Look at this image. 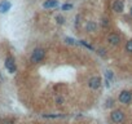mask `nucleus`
Instances as JSON below:
<instances>
[{
	"label": "nucleus",
	"instance_id": "nucleus-19",
	"mask_svg": "<svg viewBox=\"0 0 132 124\" xmlns=\"http://www.w3.org/2000/svg\"><path fill=\"white\" fill-rule=\"evenodd\" d=\"M97 52H98V54H100V56H102V57H105V56H106V50H105L104 48H102V49H98Z\"/></svg>",
	"mask_w": 132,
	"mask_h": 124
},
{
	"label": "nucleus",
	"instance_id": "nucleus-9",
	"mask_svg": "<svg viewBox=\"0 0 132 124\" xmlns=\"http://www.w3.org/2000/svg\"><path fill=\"white\" fill-rule=\"evenodd\" d=\"M11 9V3L7 2V0H3L2 3H0V12L2 13H5Z\"/></svg>",
	"mask_w": 132,
	"mask_h": 124
},
{
	"label": "nucleus",
	"instance_id": "nucleus-21",
	"mask_svg": "<svg viewBox=\"0 0 132 124\" xmlns=\"http://www.w3.org/2000/svg\"><path fill=\"white\" fill-rule=\"evenodd\" d=\"M131 16H132V7H131Z\"/></svg>",
	"mask_w": 132,
	"mask_h": 124
},
{
	"label": "nucleus",
	"instance_id": "nucleus-13",
	"mask_svg": "<svg viewBox=\"0 0 132 124\" xmlns=\"http://www.w3.org/2000/svg\"><path fill=\"white\" fill-rule=\"evenodd\" d=\"M56 21H57V23L63 25V23H65V17H62V16H57V17H56Z\"/></svg>",
	"mask_w": 132,
	"mask_h": 124
},
{
	"label": "nucleus",
	"instance_id": "nucleus-15",
	"mask_svg": "<svg viewBox=\"0 0 132 124\" xmlns=\"http://www.w3.org/2000/svg\"><path fill=\"white\" fill-rule=\"evenodd\" d=\"M113 105H114V100H113V98L106 100V107H111Z\"/></svg>",
	"mask_w": 132,
	"mask_h": 124
},
{
	"label": "nucleus",
	"instance_id": "nucleus-16",
	"mask_svg": "<svg viewBox=\"0 0 132 124\" xmlns=\"http://www.w3.org/2000/svg\"><path fill=\"white\" fill-rule=\"evenodd\" d=\"M71 8H73V4H65V5H62V11H69Z\"/></svg>",
	"mask_w": 132,
	"mask_h": 124
},
{
	"label": "nucleus",
	"instance_id": "nucleus-4",
	"mask_svg": "<svg viewBox=\"0 0 132 124\" xmlns=\"http://www.w3.org/2000/svg\"><path fill=\"white\" fill-rule=\"evenodd\" d=\"M106 40H108V43H109L110 45H113V47H117V45H119V44H120V41H122L120 36H119L117 32H110V34L108 35Z\"/></svg>",
	"mask_w": 132,
	"mask_h": 124
},
{
	"label": "nucleus",
	"instance_id": "nucleus-17",
	"mask_svg": "<svg viewBox=\"0 0 132 124\" xmlns=\"http://www.w3.org/2000/svg\"><path fill=\"white\" fill-rule=\"evenodd\" d=\"M80 44H83V45H84V47H87L88 49H92V50H93V47H92V45H89V44H87L84 40H80Z\"/></svg>",
	"mask_w": 132,
	"mask_h": 124
},
{
	"label": "nucleus",
	"instance_id": "nucleus-6",
	"mask_svg": "<svg viewBox=\"0 0 132 124\" xmlns=\"http://www.w3.org/2000/svg\"><path fill=\"white\" fill-rule=\"evenodd\" d=\"M88 87L91 89H98L101 87V78L100 76H92L88 79Z\"/></svg>",
	"mask_w": 132,
	"mask_h": 124
},
{
	"label": "nucleus",
	"instance_id": "nucleus-5",
	"mask_svg": "<svg viewBox=\"0 0 132 124\" xmlns=\"http://www.w3.org/2000/svg\"><path fill=\"white\" fill-rule=\"evenodd\" d=\"M5 67L7 70L11 73V74H14L16 70H17V66H16V62H14V58L12 56H8L5 58Z\"/></svg>",
	"mask_w": 132,
	"mask_h": 124
},
{
	"label": "nucleus",
	"instance_id": "nucleus-3",
	"mask_svg": "<svg viewBox=\"0 0 132 124\" xmlns=\"http://www.w3.org/2000/svg\"><path fill=\"white\" fill-rule=\"evenodd\" d=\"M110 119L113 120V123L119 124V123H122L124 120V112L122 110H114L110 114Z\"/></svg>",
	"mask_w": 132,
	"mask_h": 124
},
{
	"label": "nucleus",
	"instance_id": "nucleus-8",
	"mask_svg": "<svg viewBox=\"0 0 132 124\" xmlns=\"http://www.w3.org/2000/svg\"><path fill=\"white\" fill-rule=\"evenodd\" d=\"M97 30V23L93 22V21H88L87 25H86V31L87 32H95Z\"/></svg>",
	"mask_w": 132,
	"mask_h": 124
},
{
	"label": "nucleus",
	"instance_id": "nucleus-12",
	"mask_svg": "<svg viewBox=\"0 0 132 124\" xmlns=\"http://www.w3.org/2000/svg\"><path fill=\"white\" fill-rule=\"evenodd\" d=\"M105 76H106V80H111L113 78H114V74H113V71H110V70H108L106 73H105Z\"/></svg>",
	"mask_w": 132,
	"mask_h": 124
},
{
	"label": "nucleus",
	"instance_id": "nucleus-10",
	"mask_svg": "<svg viewBox=\"0 0 132 124\" xmlns=\"http://www.w3.org/2000/svg\"><path fill=\"white\" fill-rule=\"evenodd\" d=\"M58 5V2L57 0H47V2L43 4L44 8H56Z\"/></svg>",
	"mask_w": 132,
	"mask_h": 124
},
{
	"label": "nucleus",
	"instance_id": "nucleus-14",
	"mask_svg": "<svg viewBox=\"0 0 132 124\" xmlns=\"http://www.w3.org/2000/svg\"><path fill=\"white\" fill-rule=\"evenodd\" d=\"M101 26H102V27L109 26V18H102V20H101Z\"/></svg>",
	"mask_w": 132,
	"mask_h": 124
},
{
	"label": "nucleus",
	"instance_id": "nucleus-11",
	"mask_svg": "<svg viewBox=\"0 0 132 124\" xmlns=\"http://www.w3.org/2000/svg\"><path fill=\"white\" fill-rule=\"evenodd\" d=\"M126 52L132 54V40H128V41L126 43Z\"/></svg>",
	"mask_w": 132,
	"mask_h": 124
},
{
	"label": "nucleus",
	"instance_id": "nucleus-2",
	"mask_svg": "<svg viewBox=\"0 0 132 124\" xmlns=\"http://www.w3.org/2000/svg\"><path fill=\"white\" fill-rule=\"evenodd\" d=\"M118 100H119L120 103H124V105L131 103V101H132V92H129V91H122L119 93Z\"/></svg>",
	"mask_w": 132,
	"mask_h": 124
},
{
	"label": "nucleus",
	"instance_id": "nucleus-20",
	"mask_svg": "<svg viewBox=\"0 0 132 124\" xmlns=\"http://www.w3.org/2000/svg\"><path fill=\"white\" fill-rule=\"evenodd\" d=\"M65 40H66V43H68V44H75L74 39H70V38H66Z\"/></svg>",
	"mask_w": 132,
	"mask_h": 124
},
{
	"label": "nucleus",
	"instance_id": "nucleus-7",
	"mask_svg": "<svg viewBox=\"0 0 132 124\" xmlns=\"http://www.w3.org/2000/svg\"><path fill=\"white\" fill-rule=\"evenodd\" d=\"M113 11L115 13H122L124 11V3L122 2V0H115V2L113 3Z\"/></svg>",
	"mask_w": 132,
	"mask_h": 124
},
{
	"label": "nucleus",
	"instance_id": "nucleus-18",
	"mask_svg": "<svg viewBox=\"0 0 132 124\" xmlns=\"http://www.w3.org/2000/svg\"><path fill=\"white\" fill-rule=\"evenodd\" d=\"M56 103L57 105H62L63 103V97H57L56 98Z\"/></svg>",
	"mask_w": 132,
	"mask_h": 124
},
{
	"label": "nucleus",
	"instance_id": "nucleus-1",
	"mask_svg": "<svg viewBox=\"0 0 132 124\" xmlns=\"http://www.w3.org/2000/svg\"><path fill=\"white\" fill-rule=\"evenodd\" d=\"M44 58H45V49H44V48H35L34 52L31 53L30 62H31L32 65H36V64H40V62H43Z\"/></svg>",
	"mask_w": 132,
	"mask_h": 124
}]
</instances>
